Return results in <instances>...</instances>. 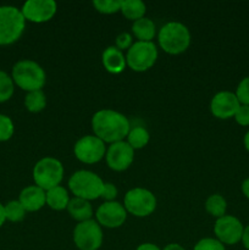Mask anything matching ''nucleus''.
Returning a JSON list of instances; mask_svg holds the SVG:
<instances>
[{
  "instance_id": "37",
  "label": "nucleus",
  "mask_w": 249,
  "mask_h": 250,
  "mask_svg": "<svg viewBox=\"0 0 249 250\" xmlns=\"http://www.w3.org/2000/svg\"><path fill=\"white\" fill-rule=\"evenodd\" d=\"M163 250H186V249L183 248L182 246H180V244L171 243V244H167V246H166Z\"/></svg>"
},
{
  "instance_id": "8",
  "label": "nucleus",
  "mask_w": 249,
  "mask_h": 250,
  "mask_svg": "<svg viewBox=\"0 0 249 250\" xmlns=\"http://www.w3.org/2000/svg\"><path fill=\"white\" fill-rule=\"evenodd\" d=\"M124 207L127 212L137 217H146L156 209V198L150 190L133 188L124 195Z\"/></svg>"
},
{
  "instance_id": "7",
  "label": "nucleus",
  "mask_w": 249,
  "mask_h": 250,
  "mask_svg": "<svg viewBox=\"0 0 249 250\" xmlns=\"http://www.w3.org/2000/svg\"><path fill=\"white\" fill-rule=\"evenodd\" d=\"M156 59L158 49L153 42H136L126 54L127 66L136 72H144L151 68Z\"/></svg>"
},
{
  "instance_id": "11",
  "label": "nucleus",
  "mask_w": 249,
  "mask_h": 250,
  "mask_svg": "<svg viewBox=\"0 0 249 250\" xmlns=\"http://www.w3.org/2000/svg\"><path fill=\"white\" fill-rule=\"evenodd\" d=\"M244 226L237 217L232 215H225V216L216 219L214 225V233L217 241L227 246H234L242 241Z\"/></svg>"
},
{
  "instance_id": "9",
  "label": "nucleus",
  "mask_w": 249,
  "mask_h": 250,
  "mask_svg": "<svg viewBox=\"0 0 249 250\" xmlns=\"http://www.w3.org/2000/svg\"><path fill=\"white\" fill-rule=\"evenodd\" d=\"M73 242L80 250H98L103 244L102 226L94 220L80 222L73 229Z\"/></svg>"
},
{
  "instance_id": "39",
  "label": "nucleus",
  "mask_w": 249,
  "mask_h": 250,
  "mask_svg": "<svg viewBox=\"0 0 249 250\" xmlns=\"http://www.w3.org/2000/svg\"><path fill=\"white\" fill-rule=\"evenodd\" d=\"M243 143H244V146H246L247 151L249 153V131L247 132L246 134H244V138H243Z\"/></svg>"
},
{
  "instance_id": "2",
  "label": "nucleus",
  "mask_w": 249,
  "mask_h": 250,
  "mask_svg": "<svg viewBox=\"0 0 249 250\" xmlns=\"http://www.w3.org/2000/svg\"><path fill=\"white\" fill-rule=\"evenodd\" d=\"M11 78L15 85L27 93L42 90L45 85L46 75L44 68L33 60H20L12 67Z\"/></svg>"
},
{
  "instance_id": "34",
  "label": "nucleus",
  "mask_w": 249,
  "mask_h": 250,
  "mask_svg": "<svg viewBox=\"0 0 249 250\" xmlns=\"http://www.w3.org/2000/svg\"><path fill=\"white\" fill-rule=\"evenodd\" d=\"M242 244L247 250H249V225L247 227H244L243 236H242Z\"/></svg>"
},
{
  "instance_id": "29",
  "label": "nucleus",
  "mask_w": 249,
  "mask_h": 250,
  "mask_svg": "<svg viewBox=\"0 0 249 250\" xmlns=\"http://www.w3.org/2000/svg\"><path fill=\"white\" fill-rule=\"evenodd\" d=\"M236 97L241 105H249V76L244 77L238 83L236 89Z\"/></svg>"
},
{
  "instance_id": "38",
  "label": "nucleus",
  "mask_w": 249,
  "mask_h": 250,
  "mask_svg": "<svg viewBox=\"0 0 249 250\" xmlns=\"http://www.w3.org/2000/svg\"><path fill=\"white\" fill-rule=\"evenodd\" d=\"M6 221V217H5V210H4V205L0 203V229L2 227V225L5 224Z\"/></svg>"
},
{
  "instance_id": "12",
  "label": "nucleus",
  "mask_w": 249,
  "mask_h": 250,
  "mask_svg": "<svg viewBox=\"0 0 249 250\" xmlns=\"http://www.w3.org/2000/svg\"><path fill=\"white\" fill-rule=\"evenodd\" d=\"M56 11L58 4L54 0H28L21 9L24 20L33 23L50 21L55 16Z\"/></svg>"
},
{
  "instance_id": "14",
  "label": "nucleus",
  "mask_w": 249,
  "mask_h": 250,
  "mask_svg": "<svg viewBox=\"0 0 249 250\" xmlns=\"http://www.w3.org/2000/svg\"><path fill=\"white\" fill-rule=\"evenodd\" d=\"M97 222L106 229H117L122 226L127 219V211L119 202H105L95 212Z\"/></svg>"
},
{
  "instance_id": "19",
  "label": "nucleus",
  "mask_w": 249,
  "mask_h": 250,
  "mask_svg": "<svg viewBox=\"0 0 249 250\" xmlns=\"http://www.w3.org/2000/svg\"><path fill=\"white\" fill-rule=\"evenodd\" d=\"M68 203H70L68 192L62 186H56V187L46 190V205L50 209L61 211V210L67 209Z\"/></svg>"
},
{
  "instance_id": "17",
  "label": "nucleus",
  "mask_w": 249,
  "mask_h": 250,
  "mask_svg": "<svg viewBox=\"0 0 249 250\" xmlns=\"http://www.w3.org/2000/svg\"><path fill=\"white\" fill-rule=\"evenodd\" d=\"M102 62L105 70L112 75H119V73L124 72V67L127 66L126 56L116 46H107L103 51Z\"/></svg>"
},
{
  "instance_id": "5",
  "label": "nucleus",
  "mask_w": 249,
  "mask_h": 250,
  "mask_svg": "<svg viewBox=\"0 0 249 250\" xmlns=\"http://www.w3.org/2000/svg\"><path fill=\"white\" fill-rule=\"evenodd\" d=\"M68 188L76 198L89 202L102 197L104 182L97 173L88 170H80L70 177Z\"/></svg>"
},
{
  "instance_id": "31",
  "label": "nucleus",
  "mask_w": 249,
  "mask_h": 250,
  "mask_svg": "<svg viewBox=\"0 0 249 250\" xmlns=\"http://www.w3.org/2000/svg\"><path fill=\"white\" fill-rule=\"evenodd\" d=\"M234 120L239 126H249V105H241L234 115Z\"/></svg>"
},
{
  "instance_id": "16",
  "label": "nucleus",
  "mask_w": 249,
  "mask_h": 250,
  "mask_svg": "<svg viewBox=\"0 0 249 250\" xmlns=\"http://www.w3.org/2000/svg\"><path fill=\"white\" fill-rule=\"evenodd\" d=\"M19 202L27 212L38 211L46 204V192L36 185L28 186L21 190Z\"/></svg>"
},
{
  "instance_id": "21",
  "label": "nucleus",
  "mask_w": 249,
  "mask_h": 250,
  "mask_svg": "<svg viewBox=\"0 0 249 250\" xmlns=\"http://www.w3.org/2000/svg\"><path fill=\"white\" fill-rule=\"evenodd\" d=\"M146 11V6L141 0H124L121 4V12L126 19L137 21L144 17Z\"/></svg>"
},
{
  "instance_id": "30",
  "label": "nucleus",
  "mask_w": 249,
  "mask_h": 250,
  "mask_svg": "<svg viewBox=\"0 0 249 250\" xmlns=\"http://www.w3.org/2000/svg\"><path fill=\"white\" fill-rule=\"evenodd\" d=\"M193 250H226V248L216 238H203L195 244Z\"/></svg>"
},
{
  "instance_id": "28",
  "label": "nucleus",
  "mask_w": 249,
  "mask_h": 250,
  "mask_svg": "<svg viewBox=\"0 0 249 250\" xmlns=\"http://www.w3.org/2000/svg\"><path fill=\"white\" fill-rule=\"evenodd\" d=\"M15 133V126L12 120L7 115L0 114V142L11 139Z\"/></svg>"
},
{
  "instance_id": "32",
  "label": "nucleus",
  "mask_w": 249,
  "mask_h": 250,
  "mask_svg": "<svg viewBox=\"0 0 249 250\" xmlns=\"http://www.w3.org/2000/svg\"><path fill=\"white\" fill-rule=\"evenodd\" d=\"M133 45V38L129 33L124 32V33H120L116 37V48L119 50H128L131 46Z\"/></svg>"
},
{
  "instance_id": "15",
  "label": "nucleus",
  "mask_w": 249,
  "mask_h": 250,
  "mask_svg": "<svg viewBox=\"0 0 249 250\" xmlns=\"http://www.w3.org/2000/svg\"><path fill=\"white\" fill-rule=\"evenodd\" d=\"M241 106L236 94L228 90L216 93L210 102V111L220 120H228L234 117L237 110Z\"/></svg>"
},
{
  "instance_id": "33",
  "label": "nucleus",
  "mask_w": 249,
  "mask_h": 250,
  "mask_svg": "<svg viewBox=\"0 0 249 250\" xmlns=\"http://www.w3.org/2000/svg\"><path fill=\"white\" fill-rule=\"evenodd\" d=\"M117 197V188L114 183H104V188H103L102 197L106 202H114L115 198Z\"/></svg>"
},
{
  "instance_id": "23",
  "label": "nucleus",
  "mask_w": 249,
  "mask_h": 250,
  "mask_svg": "<svg viewBox=\"0 0 249 250\" xmlns=\"http://www.w3.org/2000/svg\"><path fill=\"white\" fill-rule=\"evenodd\" d=\"M205 210L211 216L220 219L226 215L227 202L221 194H212L205 202Z\"/></svg>"
},
{
  "instance_id": "13",
  "label": "nucleus",
  "mask_w": 249,
  "mask_h": 250,
  "mask_svg": "<svg viewBox=\"0 0 249 250\" xmlns=\"http://www.w3.org/2000/svg\"><path fill=\"white\" fill-rule=\"evenodd\" d=\"M107 166L111 170L121 172L127 170L134 160V150L127 142L121 141L110 144L105 154Z\"/></svg>"
},
{
  "instance_id": "3",
  "label": "nucleus",
  "mask_w": 249,
  "mask_h": 250,
  "mask_svg": "<svg viewBox=\"0 0 249 250\" xmlns=\"http://www.w3.org/2000/svg\"><path fill=\"white\" fill-rule=\"evenodd\" d=\"M159 44L165 53L178 55L188 49L190 44V32L183 23L177 21L167 22L158 34Z\"/></svg>"
},
{
  "instance_id": "26",
  "label": "nucleus",
  "mask_w": 249,
  "mask_h": 250,
  "mask_svg": "<svg viewBox=\"0 0 249 250\" xmlns=\"http://www.w3.org/2000/svg\"><path fill=\"white\" fill-rule=\"evenodd\" d=\"M15 92V83L11 76L5 71L0 70V103L11 99Z\"/></svg>"
},
{
  "instance_id": "6",
  "label": "nucleus",
  "mask_w": 249,
  "mask_h": 250,
  "mask_svg": "<svg viewBox=\"0 0 249 250\" xmlns=\"http://www.w3.org/2000/svg\"><path fill=\"white\" fill-rule=\"evenodd\" d=\"M32 175L36 186L46 192L56 186H60L63 178V166L58 159L46 156L34 165Z\"/></svg>"
},
{
  "instance_id": "18",
  "label": "nucleus",
  "mask_w": 249,
  "mask_h": 250,
  "mask_svg": "<svg viewBox=\"0 0 249 250\" xmlns=\"http://www.w3.org/2000/svg\"><path fill=\"white\" fill-rule=\"evenodd\" d=\"M67 211L73 220L80 222L92 220L93 208L88 200L81 199V198H72L67 205Z\"/></svg>"
},
{
  "instance_id": "10",
  "label": "nucleus",
  "mask_w": 249,
  "mask_h": 250,
  "mask_svg": "<svg viewBox=\"0 0 249 250\" xmlns=\"http://www.w3.org/2000/svg\"><path fill=\"white\" fill-rule=\"evenodd\" d=\"M75 156L83 164H97L106 154L105 143L95 136H84L76 142L73 146Z\"/></svg>"
},
{
  "instance_id": "27",
  "label": "nucleus",
  "mask_w": 249,
  "mask_h": 250,
  "mask_svg": "<svg viewBox=\"0 0 249 250\" xmlns=\"http://www.w3.org/2000/svg\"><path fill=\"white\" fill-rule=\"evenodd\" d=\"M121 0H94L93 6L98 12L104 15L116 14L121 11Z\"/></svg>"
},
{
  "instance_id": "35",
  "label": "nucleus",
  "mask_w": 249,
  "mask_h": 250,
  "mask_svg": "<svg viewBox=\"0 0 249 250\" xmlns=\"http://www.w3.org/2000/svg\"><path fill=\"white\" fill-rule=\"evenodd\" d=\"M136 250H161L158 246L153 243H143L138 247Z\"/></svg>"
},
{
  "instance_id": "4",
  "label": "nucleus",
  "mask_w": 249,
  "mask_h": 250,
  "mask_svg": "<svg viewBox=\"0 0 249 250\" xmlns=\"http://www.w3.org/2000/svg\"><path fill=\"white\" fill-rule=\"evenodd\" d=\"M26 20L21 9L11 5L0 6V45H11L23 34Z\"/></svg>"
},
{
  "instance_id": "25",
  "label": "nucleus",
  "mask_w": 249,
  "mask_h": 250,
  "mask_svg": "<svg viewBox=\"0 0 249 250\" xmlns=\"http://www.w3.org/2000/svg\"><path fill=\"white\" fill-rule=\"evenodd\" d=\"M5 217L10 222H20L26 216V210L19 200H11L4 205Z\"/></svg>"
},
{
  "instance_id": "36",
  "label": "nucleus",
  "mask_w": 249,
  "mask_h": 250,
  "mask_svg": "<svg viewBox=\"0 0 249 250\" xmlns=\"http://www.w3.org/2000/svg\"><path fill=\"white\" fill-rule=\"evenodd\" d=\"M242 193H243L247 199H249V177L246 178L242 183Z\"/></svg>"
},
{
  "instance_id": "22",
  "label": "nucleus",
  "mask_w": 249,
  "mask_h": 250,
  "mask_svg": "<svg viewBox=\"0 0 249 250\" xmlns=\"http://www.w3.org/2000/svg\"><path fill=\"white\" fill-rule=\"evenodd\" d=\"M126 138L129 146H131L133 150H137V149L144 148V146L149 143L150 136H149V132L146 131L144 127L137 126L134 127V128L129 129Z\"/></svg>"
},
{
  "instance_id": "1",
  "label": "nucleus",
  "mask_w": 249,
  "mask_h": 250,
  "mask_svg": "<svg viewBox=\"0 0 249 250\" xmlns=\"http://www.w3.org/2000/svg\"><path fill=\"white\" fill-rule=\"evenodd\" d=\"M92 129L94 136L104 143H116L124 141L131 129L128 119L124 114L111 109L99 110L92 117Z\"/></svg>"
},
{
  "instance_id": "20",
  "label": "nucleus",
  "mask_w": 249,
  "mask_h": 250,
  "mask_svg": "<svg viewBox=\"0 0 249 250\" xmlns=\"http://www.w3.org/2000/svg\"><path fill=\"white\" fill-rule=\"evenodd\" d=\"M132 32L139 42H151L155 37V23L148 17H142L132 24Z\"/></svg>"
},
{
  "instance_id": "24",
  "label": "nucleus",
  "mask_w": 249,
  "mask_h": 250,
  "mask_svg": "<svg viewBox=\"0 0 249 250\" xmlns=\"http://www.w3.org/2000/svg\"><path fill=\"white\" fill-rule=\"evenodd\" d=\"M24 106L29 112H41L46 106V97L43 90H34L27 93L24 97Z\"/></svg>"
}]
</instances>
